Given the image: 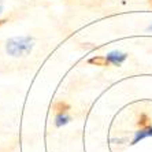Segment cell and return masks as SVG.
Masks as SVG:
<instances>
[{
  "label": "cell",
  "mask_w": 152,
  "mask_h": 152,
  "mask_svg": "<svg viewBox=\"0 0 152 152\" xmlns=\"http://www.w3.org/2000/svg\"><path fill=\"white\" fill-rule=\"evenodd\" d=\"M149 136H152V126L151 125L147 127H140V130L136 132V137H134V140H133L132 144H136V142H138L140 140H142V138H145V137H149Z\"/></svg>",
  "instance_id": "7a4b0ae2"
},
{
  "label": "cell",
  "mask_w": 152,
  "mask_h": 152,
  "mask_svg": "<svg viewBox=\"0 0 152 152\" xmlns=\"http://www.w3.org/2000/svg\"><path fill=\"white\" fill-rule=\"evenodd\" d=\"M52 108L56 114H64V113H69V110H70L71 107H70V104H67L66 102H56L53 104Z\"/></svg>",
  "instance_id": "5b68a950"
},
{
  "label": "cell",
  "mask_w": 152,
  "mask_h": 152,
  "mask_svg": "<svg viewBox=\"0 0 152 152\" xmlns=\"http://www.w3.org/2000/svg\"><path fill=\"white\" fill-rule=\"evenodd\" d=\"M69 121H70V117L67 115V113L56 114V118H55V125L59 127V126H62V125H66Z\"/></svg>",
  "instance_id": "52a82bcc"
},
{
  "label": "cell",
  "mask_w": 152,
  "mask_h": 152,
  "mask_svg": "<svg viewBox=\"0 0 152 152\" xmlns=\"http://www.w3.org/2000/svg\"><path fill=\"white\" fill-rule=\"evenodd\" d=\"M33 48L32 37H14L7 41L6 50L12 56H25L29 55Z\"/></svg>",
  "instance_id": "6da1fadb"
},
{
  "label": "cell",
  "mask_w": 152,
  "mask_h": 152,
  "mask_svg": "<svg viewBox=\"0 0 152 152\" xmlns=\"http://www.w3.org/2000/svg\"><path fill=\"white\" fill-rule=\"evenodd\" d=\"M6 22H7V19H0V26L3 25V23H6Z\"/></svg>",
  "instance_id": "ba28073f"
},
{
  "label": "cell",
  "mask_w": 152,
  "mask_h": 152,
  "mask_svg": "<svg viewBox=\"0 0 152 152\" xmlns=\"http://www.w3.org/2000/svg\"><path fill=\"white\" fill-rule=\"evenodd\" d=\"M149 3H151V4H152V0H149Z\"/></svg>",
  "instance_id": "8fae6325"
},
{
  "label": "cell",
  "mask_w": 152,
  "mask_h": 152,
  "mask_svg": "<svg viewBox=\"0 0 152 152\" xmlns=\"http://www.w3.org/2000/svg\"><path fill=\"white\" fill-rule=\"evenodd\" d=\"M88 62L91 64H95V66H100V67H107V66H110V60L107 59L106 56H95V58H91Z\"/></svg>",
  "instance_id": "277c9868"
},
{
  "label": "cell",
  "mask_w": 152,
  "mask_h": 152,
  "mask_svg": "<svg viewBox=\"0 0 152 152\" xmlns=\"http://www.w3.org/2000/svg\"><path fill=\"white\" fill-rule=\"evenodd\" d=\"M1 10H3V3L0 1V12H1Z\"/></svg>",
  "instance_id": "9c48e42d"
},
{
  "label": "cell",
  "mask_w": 152,
  "mask_h": 152,
  "mask_svg": "<svg viewBox=\"0 0 152 152\" xmlns=\"http://www.w3.org/2000/svg\"><path fill=\"white\" fill-rule=\"evenodd\" d=\"M149 30H152V26H149Z\"/></svg>",
  "instance_id": "30bf717a"
},
{
  "label": "cell",
  "mask_w": 152,
  "mask_h": 152,
  "mask_svg": "<svg viewBox=\"0 0 152 152\" xmlns=\"http://www.w3.org/2000/svg\"><path fill=\"white\" fill-rule=\"evenodd\" d=\"M151 125V118L147 115L145 113H141L137 118V126L138 127H147Z\"/></svg>",
  "instance_id": "8992f818"
},
{
  "label": "cell",
  "mask_w": 152,
  "mask_h": 152,
  "mask_svg": "<svg viewBox=\"0 0 152 152\" xmlns=\"http://www.w3.org/2000/svg\"><path fill=\"white\" fill-rule=\"evenodd\" d=\"M107 59L110 60V63H114V64H117V66H119V64H122V62L126 59V53H122V52H111V53H108Z\"/></svg>",
  "instance_id": "3957f363"
}]
</instances>
